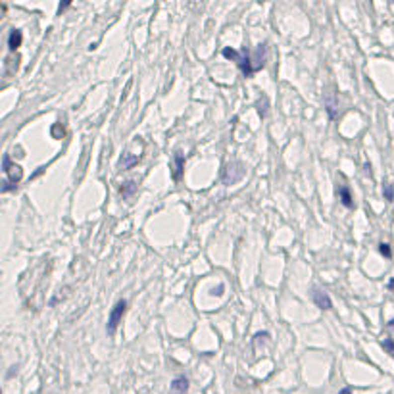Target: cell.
<instances>
[{
	"instance_id": "obj_4",
	"label": "cell",
	"mask_w": 394,
	"mask_h": 394,
	"mask_svg": "<svg viewBox=\"0 0 394 394\" xmlns=\"http://www.w3.org/2000/svg\"><path fill=\"white\" fill-rule=\"evenodd\" d=\"M312 300H314V304L319 308V310H325V312L333 308V300H331V296H329L325 291H321V289H317V287H314V289H312Z\"/></svg>"
},
{
	"instance_id": "obj_10",
	"label": "cell",
	"mask_w": 394,
	"mask_h": 394,
	"mask_svg": "<svg viewBox=\"0 0 394 394\" xmlns=\"http://www.w3.org/2000/svg\"><path fill=\"white\" fill-rule=\"evenodd\" d=\"M135 192H137V185H135V181H127V183H123V187L119 189V194H121L123 198H131Z\"/></svg>"
},
{
	"instance_id": "obj_6",
	"label": "cell",
	"mask_w": 394,
	"mask_h": 394,
	"mask_svg": "<svg viewBox=\"0 0 394 394\" xmlns=\"http://www.w3.org/2000/svg\"><path fill=\"white\" fill-rule=\"evenodd\" d=\"M336 194H338V200H340V204L344 206V208H348V210L354 208V198H352L348 187H344V185L336 187Z\"/></svg>"
},
{
	"instance_id": "obj_8",
	"label": "cell",
	"mask_w": 394,
	"mask_h": 394,
	"mask_svg": "<svg viewBox=\"0 0 394 394\" xmlns=\"http://www.w3.org/2000/svg\"><path fill=\"white\" fill-rule=\"evenodd\" d=\"M23 43V33L19 29H12L10 35H8V48L10 50H17Z\"/></svg>"
},
{
	"instance_id": "obj_2",
	"label": "cell",
	"mask_w": 394,
	"mask_h": 394,
	"mask_svg": "<svg viewBox=\"0 0 394 394\" xmlns=\"http://www.w3.org/2000/svg\"><path fill=\"white\" fill-rule=\"evenodd\" d=\"M2 171L8 175V179L2 183V192H10V190H14L15 187H17V183L21 181L23 169H21V165L12 163V160H10L8 154H4V158H2Z\"/></svg>"
},
{
	"instance_id": "obj_17",
	"label": "cell",
	"mask_w": 394,
	"mask_h": 394,
	"mask_svg": "<svg viewBox=\"0 0 394 394\" xmlns=\"http://www.w3.org/2000/svg\"><path fill=\"white\" fill-rule=\"evenodd\" d=\"M389 289H391V291L394 289V279H391V283H389Z\"/></svg>"
},
{
	"instance_id": "obj_11",
	"label": "cell",
	"mask_w": 394,
	"mask_h": 394,
	"mask_svg": "<svg viewBox=\"0 0 394 394\" xmlns=\"http://www.w3.org/2000/svg\"><path fill=\"white\" fill-rule=\"evenodd\" d=\"M383 196H385V200L387 202H393L394 200V185L393 183H383Z\"/></svg>"
},
{
	"instance_id": "obj_7",
	"label": "cell",
	"mask_w": 394,
	"mask_h": 394,
	"mask_svg": "<svg viewBox=\"0 0 394 394\" xmlns=\"http://www.w3.org/2000/svg\"><path fill=\"white\" fill-rule=\"evenodd\" d=\"M141 160V154H129V152H125L121 158H119V169H131L135 163H139Z\"/></svg>"
},
{
	"instance_id": "obj_3",
	"label": "cell",
	"mask_w": 394,
	"mask_h": 394,
	"mask_svg": "<svg viewBox=\"0 0 394 394\" xmlns=\"http://www.w3.org/2000/svg\"><path fill=\"white\" fill-rule=\"evenodd\" d=\"M127 306H129L127 300H117L116 306L112 308V312H110V315H108V325H106L108 335H116L117 327H119V323H121L125 312H127Z\"/></svg>"
},
{
	"instance_id": "obj_1",
	"label": "cell",
	"mask_w": 394,
	"mask_h": 394,
	"mask_svg": "<svg viewBox=\"0 0 394 394\" xmlns=\"http://www.w3.org/2000/svg\"><path fill=\"white\" fill-rule=\"evenodd\" d=\"M227 60H233L236 64V68L242 72L244 77H252L254 73H258L260 70L265 68V62H267V48H265V43L258 44V48L254 52H250L248 48H242V50H235V48H223L221 52Z\"/></svg>"
},
{
	"instance_id": "obj_13",
	"label": "cell",
	"mask_w": 394,
	"mask_h": 394,
	"mask_svg": "<svg viewBox=\"0 0 394 394\" xmlns=\"http://www.w3.org/2000/svg\"><path fill=\"white\" fill-rule=\"evenodd\" d=\"M381 346H383V350L387 352V354L394 356V340L393 338H385V340L381 342Z\"/></svg>"
},
{
	"instance_id": "obj_9",
	"label": "cell",
	"mask_w": 394,
	"mask_h": 394,
	"mask_svg": "<svg viewBox=\"0 0 394 394\" xmlns=\"http://www.w3.org/2000/svg\"><path fill=\"white\" fill-rule=\"evenodd\" d=\"M173 163H175V169H173V181H179L181 175H183V169H185V158L181 152H177L173 156Z\"/></svg>"
},
{
	"instance_id": "obj_14",
	"label": "cell",
	"mask_w": 394,
	"mask_h": 394,
	"mask_svg": "<svg viewBox=\"0 0 394 394\" xmlns=\"http://www.w3.org/2000/svg\"><path fill=\"white\" fill-rule=\"evenodd\" d=\"M223 291H225V287H223V285H218V287H214V289L210 291V294H212V296H221Z\"/></svg>"
},
{
	"instance_id": "obj_5",
	"label": "cell",
	"mask_w": 394,
	"mask_h": 394,
	"mask_svg": "<svg viewBox=\"0 0 394 394\" xmlns=\"http://www.w3.org/2000/svg\"><path fill=\"white\" fill-rule=\"evenodd\" d=\"M169 389H171L173 394H187V391H189V379L185 375H177L175 379L171 381Z\"/></svg>"
},
{
	"instance_id": "obj_18",
	"label": "cell",
	"mask_w": 394,
	"mask_h": 394,
	"mask_svg": "<svg viewBox=\"0 0 394 394\" xmlns=\"http://www.w3.org/2000/svg\"><path fill=\"white\" fill-rule=\"evenodd\" d=\"M387 327H389V329H391V327H394V319L391 323H389V325H387Z\"/></svg>"
},
{
	"instance_id": "obj_16",
	"label": "cell",
	"mask_w": 394,
	"mask_h": 394,
	"mask_svg": "<svg viewBox=\"0 0 394 394\" xmlns=\"http://www.w3.org/2000/svg\"><path fill=\"white\" fill-rule=\"evenodd\" d=\"M338 394H352V387H344L342 391H338Z\"/></svg>"
},
{
	"instance_id": "obj_15",
	"label": "cell",
	"mask_w": 394,
	"mask_h": 394,
	"mask_svg": "<svg viewBox=\"0 0 394 394\" xmlns=\"http://www.w3.org/2000/svg\"><path fill=\"white\" fill-rule=\"evenodd\" d=\"M70 6H72V2H64V4H60V6H58V14H62L64 10H68Z\"/></svg>"
},
{
	"instance_id": "obj_12",
	"label": "cell",
	"mask_w": 394,
	"mask_h": 394,
	"mask_svg": "<svg viewBox=\"0 0 394 394\" xmlns=\"http://www.w3.org/2000/svg\"><path fill=\"white\" fill-rule=\"evenodd\" d=\"M379 254H381V256H385L387 260H391V258H393V250H391V244H389V242H381V244H379Z\"/></svg>"
}]
</instances>
